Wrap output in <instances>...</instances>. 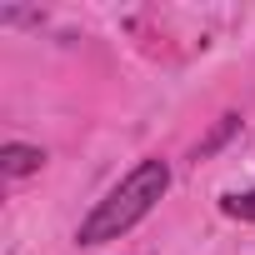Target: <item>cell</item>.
<instances>
[{"label":"cell","mask_w":255,"mask_h":255,"mask_svg":"<svg viewBox=\"0 0 255 255\" xmlns=\"http://www.w3.org/2000/svg\"><path fill=\"white\" fill-rule=\"evenodd\" d=\"M170 190V165L160 160V155H150V160H140L130 175H125L105 200H95V210L80 220V230H75V240L80 245H105V240H120L130 225H140L150 210H155V200Z\"/></svg>","instance_id":"obj_1"},{"label":"cell","mask_w":255,"mask_h":255,"mask_svg":"<svg viewBox=\"0 0 255 255\" xmlns=\"http://www.w3.org/2000/svg\"><path fill=\"white\" fill-rule=\"evenodd\" d=\"M45 165V150L40 145H20V140H10L5 150H0V170H5L10 180H20V175H35Z\"/></svg>","instance_id":"obj_2"},{"label":"cell","mask_w":255,"mask_h":255,"mask_svg":"<svg viewBox=\"0 0 255 255\" xmlns=\"http://www.w3.org/2000/svg\"><path fill=\"white\" fill-rule=\"evenodd\" d=\"M235 130H240V115H220V120H215V130H210V135L200 140L195 160H210V155H215V150H220V145H225V140H230Z\"/></svg>","instance_id":"obj_3"},{"label":"cell","mask_w":255,"mask_h":255,"mask_svg":"<svg viewBox=\"0 0 255 255\" xmlns=\"http://www.w3.org/2000/svg\"><path fill=\"white\" fill-rule=\"evenodd\" d=\"M220 210H225L230 220H250V225H255V190H245V195H225Z\"/></svg>","instance_id":"obj_4"}]
</instances>
